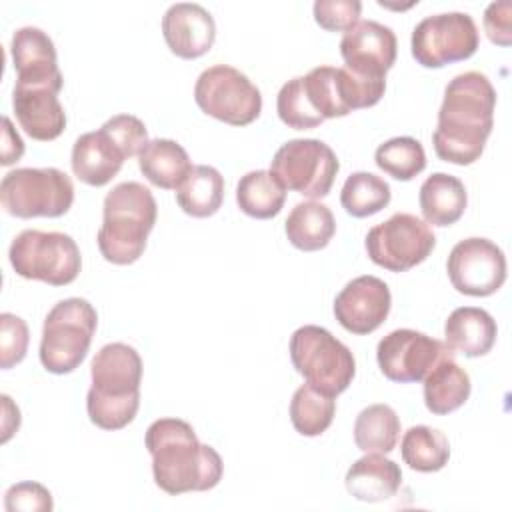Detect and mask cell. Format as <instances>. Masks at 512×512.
<instances>
[{
	"label": "cell",
	"instance_id": "obj_1",
	"mask_svg": "<svg viewBox=\"0 0 512 512\" xmlns=\"http://www.w3.org/2000/svg\"><path fill=\"white\" fill-rule=\"evenodd\" d=\"M494 108L496 90L486 74L470 70L454 76L444 88L432 134L436 156L458 166L476 162L492 132Z\"/></svg>",
	"mask_w": 512,
	"mask_h": 512
},
{
	"label": "cell",
	"instance_id": "obj_2",
	"mask_svg": "<svg viewBox=\"0 0 512 512\" xmlns=\"http://www.w3.org/2000/svg\"><path fill=\"white\" fill-rule=\"evenodd\" d=\"M144 444L152 456L154 482L166 494L178 496L218 486L224 472L222 458L212 446L198 442L186 420H154L146 430Z\"/></svg>",
	"mask_w": 512,
	"mask_h": 512
},
{
	"label": "cell",
	"instance_id": "obj_3",
	"mask_svg": "<svg viewBox=\"0 0 512 512\" xmlns=\"http://www.w3.org/2000/svg\"><path fill=\"white\" fill-rule=\"evenodd\" d=\"M158 216L154 194L140 182H120L104 198L98 248L104 260L126 266L136 262L146 248Z\"/></svg>",
	"mask_w": 512,
	"mask_h": 512
},
{
	"label": "cell",
	"instance_id": "obj_4",
	"mask_svg": "<svg viewBox=\"0 0 512 512\" xmlns=\"http://www.w3.org/2000/svg\"><path fill=\"white\" fill-rule=\"evenodd\" d=\"M98 326L94 306L84 298H66L44 318L40 362L52 374H70L86 358Z\"/></svg>",
	"mask_w": 512,
	"mask_h": 512
},
{
	"label": "cell",
	"instance_id": "obj_5",
	"mask_svg": "<svg viewBox=\"0 0 512 512\" xmlns=\"http://www.w3.org/2000/svg\"><path fill=\"white\" fill-rule=\"evenodd\" d=\"M290 358L306 384L328 396L342 394L356 374V360L350 348L330 330L316 324L294 330Z\"/></svg>",
	"mask_w": 512,
	"mask_h": 512
},
{
	"label": "cell",
	"instance_id": "obj_6",
	"mask_svg": "<svg viewBox=\"0 0 512 512\" xmlns=\"http://www.w3.org/2000/svg\"><path fill=\"white\" fill-rule=\"evenodd\" d=\"M14 272L26 280H40L50 286L74 282L82 268L76 240L64 232L22 230L8 250Z\"/></svg>",
	"mask_w": 512,
	"mask_h": 512
},
{
	"label": "cell",
	"instance_id": "obj_7",
	"mask_svg": "<svg viewBox=\"0 0 512 512\" xmlns=\"http://www.w3.org/2000/svg\"><path fill=\"white\" fill-rule=\"evenodd\" d=\"M2 208L16 218H58L74 202V184L58 168H16L0 182Z\"/></svg>",
	"mask_w": 512,
	"mask_h": 512
},
{
	"label": "cell",
	"instance_id": "obj_8",
	"mask_svg": "<svg viewBox=\"0 0 512 512\" xmlns=\"http://www.w3.org/2000/svg\"><path fill=\"white\" fill-rule=\"evenodd\" d=\"M198 108L230 126H246L262 112V94L252 80L234 66L206 68L194 86Z\"/></svg>",
	"mask_w": 512,
	"mask_h": 512
},
{
	"label": "cell",
	"instance_id": "obj_9",
	"mask_svg": "<svg viewBox=\"0 0 512 512\" xmlns=\"http://www.w3.org/2000/svg\"><path fill=\"white\" fill-rule=\"evenodd\" d=\"M340 162L334 150L318 138H294L284 142L270 160V172L286 190L306 198L328 196Z\"/></svg>",
	"mask_w": 512,
	"mask_h": 512
},
{
	"label": "cell",
	"instance_id": "obj_10",
	"mask_svg": "<svg viewBox=\"0 0 512 512\" xmlns=\"http://www.w3.org/2000/svg\"><path fill=\"white\" fill-rule=\"evenodd\" d=\"M368 258L390 272H406L424 262L436 246V236L422 218L396 212L366 234Z\"/></svg>",
	"mask_w": 512,
	"mask_h": 512
},
{
	"label": "cell",
	"instance_id": "obj_11",
	"mask_svg": "<svg viewBox=\"0 0 512 512\" xmlns=\"http://www.w3.org/2000/svg\"><path fill=\"white\" fill-rule=\"evenodd\" d=\"M480 44L476 22L466 12H444L422 18L410 38L414 60L424 68H442L468 60Z\"/></svg>",
	"mask_w": 512,
	"mask_h": 512
},
{
	"label": "cell",
	"instance_id": "obj_12",
	"mask_svg": "<svg viewBox=\"0 0 512 512\" xmlns=\"http://www.w3.org/2000/svg\"><path fill=\"white\" fill-rule=\"evenodd\" d=\"M448 356H454V352L444 342L412 328L392 330L376 346L380 372L400 384L422 382L426 374Z\"/></svg>",
	"mask_w": 512,
	"mask_h": 512
},
{
	"label": "cell",
	"instance_id": "obj_13",
	"mask_svg": "<svg viewBox=\"0 0 512 512\" xmlns=\"http://www.w3.org/2000/svg\"><path fill=\"white\" fill-rule=\"evenodd\" d=\"M446 272L460 294L484 298L502 288L506 280V256L488 238H466L450 250Z\"/></svg>",
	"mask_w": 512,
	"mask_h": 512
},
{
	"label": "cell",
	"instance_id": "obj_14",
	"mask_svg": "<svg viewBox=\"0 0 512 512\" xmlns=\"http://www.w3.org/2000/svg\"><path fill=\"white\" fill-rule=\"evenodd\" d=\"M340 54L346 68L364 78L386 80L394 66L398 40L390 26L376 20H358L340 40Z\"/></svg>",
	"mask_w": 512,
	"mask_h": 512
},
{
	"label": "cell",
	"instance_id": "obj_15",
	"mask_svg": "<svg viewBox=\"0 0 512 512\" xmlns=\"http://www.w3.org/2000/svg\"><path fill=\"white\" fill-rule=\"evenodd\" d=\"M392 306L390 288L384 280L364 274L350 280L334 298V316L352 334L364 336L384 324Z\"/></svg>",
	"mask_w": 512,
	"mask_h": 512
},
{
	"label": "cell",
	"instance_id": "obj_16",
	"mask_svg": "<svg viewBox=\"0 0 512 512\" xmlns=\"http://www.w3.org/2000/svg\"><path fill=\"white\" fill-rule=\"evenodd\" d=\"M10 56L16 70V84L62 90L64 78L58 68L56 46L44 30L36 26L18 28L10 40Z\"/></svg>",
	"mask_w": 512,
	"mask_h": 512
},
{
	"label": "cell",
	"instance_id": "obj_17",
	"mask_svg": "<svg viewBox=\"0 0 512 512\" xmlns=\"http://www.w3.org/2000/svg\"><path fill=\"white\" fill-rule=\"evenodd\" d=\"M92 386L88 392L102 398H134L140 396L142 358L134 346L110 342L102 346L90 364Z\"/></svg>",
	"mask_w": 512,
	"mask_h": 512
},
{
	"label": "cell",
	"instance_id": "obj_18",
	"mask_svg": "<svg viewBox=\"0 0 512 512\" xmlns=\"http://www.w3.org/2000/svg\"><path fill=\"white\" fill-rule=\"evenodd\" d=\"M130 158L128 150L116 138V134L102 124L94 132H84L72 146V172L88 186L108 184L122 168L124 160Z\"/></svg>",
	"mask_w": 512,
	"mask_h": 512
},
{
	"label": "cell",
	"instance_id": "obj_19",
	"mask_svg": "<svg viewBox=\"0 0 512 512\" xmlns=\"http://www.w3.org/2000/svg\"><path fill=\"white\" fill-rule=\"evenodd\" d=\"M162 36L172 54L184 60H194L214 46L216 22L204 6L178 2L162 16Z\"/></svg>",
	"mask_w": 512,
	"mask_h": 512
},
{
	"label": "cell",
	"instance_id": "obj_20",
	"mask_svg": "<svg viewBox=\"0 0 512 512\" xmlns=\"http://www.w3.org/2000/svg\"><path fill=\"white\" fill-rule=\"evenodd\" d=\"M56 88L14 84L12 108L22 130L40 142L58 138L66 128V112Z\"/></svg>",
	"mask_w": 512,
	"mask_h": 512
},
{
	"label": "cell",
	"instance_id": "obj_21",
	"mask_svg": "<svg viewBox=\"0 0 512 512\" xmlns=\"http://www.w3.org/2000/svg\"><path fill=\"white\" fill-rule=\"evenodd\" d=\"M400 466L378 452H366L346 472L344 486L348 494L360 502H382L400 490Z\"/></svg>",
	"mask_w": 512,
	"mask_h": 512
},
{
	"label": "cell",
	"instance_id": "obj_22",
	"mask_svg": "<svg viewBox=\"0 0 512 512\" xmlns=\"http://www.w3.org/2000/svg\"><path fill=\"white\" fill-rule=\"evenodd\" d=\"M498 336L496 320L476 306H462L450 312L444 324L446 346L468 358L484 356L492 350Z\"/></svg>",
	"mask_w": 512,
	"mask_h": 512
},
{
	"label": "cell",
	"instance_id": "obj_23",
	"mask_svg": "<svg viewBox=\"0 0 512 512\" xmlns=\"http://www.w3.org/2000/svg\"><path fill=\"white\" fill-rule=\"evenodd\" d=\"M418 202L424 222L444 228L462 218L468 194L460 178L446 172H434L422 182Z\"/></svg>",
	"mask_w": 512,
	"mask_h": 512
},
{
	"label": "cell",
	"instance_id": "obj_24",
	"mask_svg": "<svg viewBox=\"0 0 512 512\" xmlns=\"http://www.w3.org/2000/svg\"><path fill=\"white\" fill-rule=\"evenodd\" d=\"M138 168L150 184L176 190L194 166L182 144L170 138H154L138 154Z\"/></svg>",
	"mask_w": 512,
	"mask_h": 512
},
{
	"label": "cell",
	"instance_id": "obj_25",
	"mask_svg": "<svg viewBox=\"0 0 512 512\" xmlns=\"http://www.w3.org/2000/svg\"><path fill=\"white\" fill-rule=\"evenodd\" d=\"M422 382L424 404L436 416L450 414L464 406L472 390L468 372L456 364L454 356L440 360Z\"/></svg>",
	"mask_w": 512,
	"mask_h": 512
},
{
	"label": "cell",
	"instance_id": "obj_26",
	"mask_svg": "<svg viewBox=\"0 0 512 512\" xmlns=\"http://www.w3.org/2000/svg\"><path fill=\"white\" fill-rule=\"evenodd\" d=\"M284 230L294 248L304 252H316L326 248L336 234V220L326 204L308 200L298 202L290 210L284 222Z\"/></svg>",
	"mask_w": 512,
	"mask_h": 512
},
{
	"label": "cell",
	"instance_id": "obj_27",
	"mask_svg": "<svg viewBox=\"0 0 512 512\" xmlns=\"http://www.w3.org/2000/svg\"><path fill=\"white\" fill-rule=\"evenodd\" d=\"M224 200V178L208 164H198L186 180L176 188V202L192 218H208L216 214Z\"/></svg>",
	"mask_w": 512,
	"mask_h": 512
},
{
	"label": "cell",
	"instance_id": "obj_28",
	"mask_svg": "<svg viewBox=\"0 0 512 512\" xmlns=\"http://www.w3.org/2000/svg\"><path fill=\"white\" fill-rule=\"evenodd\" d=\"M284 202L286 188L270 170H252L238 180L236 204L250 218H274L284 208Z\"/></svg>",
	"mask_w": 512,
	"mask_h": 512
},
{
	"label": "cell",
	"instance_id": "obj_29",
	"mask_svg": "<svg viewBox=\"0 0 512 512\" xmlns=\"http://www.w3.org/2000/svg\"><path fill=\"white\" fill-rule=\"evenodd\" d=\"M400 418L388 404H370L356 416L354 442L362 452L388 454L396 448Z\"/></svg>",
	"mask_w": 512,
	"mask_h": 512
},
{
	"label": "cell",
	"instance_id": "obj_30",
	"mask_svg": "<svg viewBox=\"0 0 512 512\" xmlns=\"http://www.w3.org/2000/svg\"><path fill=\"white\" fill-rule=\"evenodd\" d=\"M400 454L404 464L416 472H438L448 464L450 444L438 428L418 424L404 432Z\"/></svg>",
	"mask_w": 512,
	"mask_h": 512
},
{
	"label": "cell",
	"instance_id": "obj_31",
	"mask_svg": "<svg viewBox=\"0 0 512 512\" xmlns=\"http://www.w3.org/2000/svg\"><path fill=\"white\" fill-rule=\"evenodd\" d=\"M336 414V400L310 384L300 386L290 400V420L298 434L320 436L328 430Z\"/></svg>",
	"mask_w": 512,
	"mask_h": 512
},
{
	"label": "cell",
	"instance_id": "obj_32",
	"mask_svg": "<svg viewBox=\"0 0 512 512\" xmlns=\"http://www.w3.org/2000/svg\"><path fill=\"white\" fill-rule=\"evenodd\" d=\"M390 184L372 172H352L340 192L342 208L354 218L378 214L390 204Z\"/></svg>",
	"mask_w": 512,
	"mask_h": 512
},
{
	"label": "cell",
	"instance_id": "obj_33",
	"mask_svg": "<svg viewBox=\"0 0 512 512\" xmlns=\"http://www.w3.org/2000/svg\"><path fill=\"white\" fill-rule=\"evenodd\" d=\"M374 162L388 176L408 182L426 168V152L416 138L396 136L376 148Z\"/></svg>",
	"mask_w": 512,
	"mask_h": 512
},
{
	"label": "cell",
	"instance_id": "obj_34",
	"mask_svg": "<svg viewBox=\"0 0 512 512\" xmlns=\"http://www.w3.org/2000/svg\"><path fill=\"white\" fill-rule=\"evenodd\" d=\"M336 74H338V68L334 66H316L306 76H302V88L312 108L324 120L342 118L350 114L340 98Z\"/></svg>",
	"mask_w": 512,
	"mask_h": 512
},
{
	"label": "cell",
	"instance_id": "obj_35",
	"mask_svg": "<svg viewBox=\"0 0 512 512\" xmlns=\"http://www.w3.org/2000/svg\"><path fill=\"white\" fill-rule=\"evenodd\" d=\"M276 112L278 118L294 130H310L324 122V118L312 108L302 88V76H294L280 88L276 96Z\"/></svg>",
	"mask_w": 512,
	"mask_h": 512
},
{
	"label": "cell",
	"instance_id": "obj_36",
	"mask_svg": "<svg viewBox=\"0 0 512 512\" xmlns=\"http://www.w3.org/2000/svg\"><path fill=\"white\" fill-rule=\"evenodd\" d=\"M140 408V396L114 400L102 398L92 392L86 394V410L92 424L102 430H120L128 426Z\"/></svg>",
	"mask_w": 512,
	"mask_h": 512
},
{
	"label": "cell",
	"instance_id": "obj_37",
	"mask_svg": "<svg viewBox=\"0 0 512 512\" xmlns=\"http://www.w3.org/2000/svg\"><path fill=\"white\" fill-rule=\"evenodd\" d=\"M338 90L344 106L348 112L360 110V108H370L380 102L386 90V80H376V78H364L354 72H350L346 66L338 68Z\"/></svg>",
	"mask_w": 512,
	"mask_h": 512
},
{
	"label": "cell",
	"instance_id": "obj_38",
	"mask_svg": "<svg viewBox=\"0 0 512 512\" xmlns=\"http://www.w3.org/2000/svg\"><path fill=\"white\" fill-rule=\"evenodd\" d=\"M30 332L26 322L10 312L0 314V366L4 370L24 360L28 352Z\"/></svg>",
	"mask_w": 512,
	"mask_h": 512
},
{
	"label": "cell",
	"instance_id": "obj_39",
	"mask_svg": "<svg viewBox=\"0 0 512 512\" xmlns=\"http://www.w3.org/2000/svg\"><path fill=\"white\" fill-rule=\"evenodd\" d=\"M314 20L320 28L328 32H348L362 12V2L358 0H316Z\"/></svg>",
	"mask_w": 512,
	"mask_h": 512
},
{
	"label": "cell",
	"instance_id": "obj_40",
	"mask_svg": "<svg viewBox=\"0 0 512 512\" xmlns=\"http://www.w3.org/2000/svg\"><path fill=\"white\" fill-rule=\"evenodd\" d=\"M8 512H50L54 508L52 494L46 486L26 480L12 484L4 494Z\"/></svg>",
	"mask_w": 512,
	"mask_h": 512
},
{
	"label": "cell",
	"instance_id": "obj_41",
	"mask_svg": "<svg viewBox=\"0 0 512 512\" xmlns=\"http://www.w3.org/2000/svg\"><path fill=\"white\" fill-rule=\"evenodd\" d=\"M484 32L488 40L496 46L512 44V4L510 2H492L484 10Z\"/></svg>",
	"mask_w": 512,
	"mask_h": 512
},
{
	"label": "cell",
	"instance_id": "obj_42",
	"mask_svg": "<svg viewBox=\"0 0 512 512\" xmlns=\"http://www.w3.org/2000/svg\"><path fill=\"white\" fill-rule=\"evenodd\" d=\"M2 166H10L18 162L24 154V142L18 136V132L12 126V120L8 116L2 118Z\"/></svg>",
	"mask_w": 512,
	"mask_h": 512
}]
</instances>
